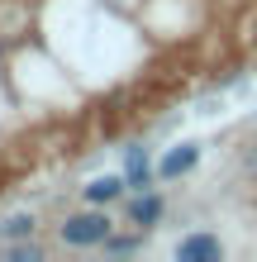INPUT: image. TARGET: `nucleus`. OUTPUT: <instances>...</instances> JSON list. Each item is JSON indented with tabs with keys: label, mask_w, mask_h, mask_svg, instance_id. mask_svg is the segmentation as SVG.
I'll list each match as a JSON object with an SVG mask.
<instances>
[{
	"label": "nucleus",
	"mask_w": 257,
	"mask_h": 262,
	"mask_svg": "<svg viewBox=\"0 0 257 262\" xmlns=\"http://www.w3.org/2000/svg\"><path fill=\"white\" fill-rule=\"evenodd\" d=\"M114 234V220H110V205H90L81 214H67L57 238L62 248H105V238Z\"/></svg>",
	"instance_id": "1"
},
{
	"label": "nucleus",
	"mask_w": 257,
	"mask_h": 262,
	"mask_svg": "<svg viewBox=\"0 0 257 262\" xmlns=\"http://www.w3.org/2000/svg\"><path fill=\"white\" fill-rule=\"evenodd\" d=\"M195 162H200V143H176L162 152L157 162V181H181L186 172H195Z\"/></svg>",
	"instance_id": "2"
},
{
	"label": "nucleus",
	"mask_w": 257,
	"mask_h": 262,
	"mask_svg": "<svg viewBox=\"0 0 257 262\" xmlns=\"http://www.w3.org/2000/svg\"><path fill=\"white\" fill-rule=\"evenodd\" d=\"M124 181H129V191H153V181H157V162L138 143L124 152Z\"/></svg>",
	"instance_id": "3"
},
{
	"label": "nucleus",
	"mask_w": 257,
	"mask_h": 262,
	"mask_svg": "<svg viewBox=\"0 0 257 262\" xmlns=\"http://www.w3.org/2000/svg\"><path fill=\"white\" fill-rule=\"evenodd\" d=\"M124 191H129L124 172H105V177H90L86 186H81L86 205H114V200H124Z\"/></svg>",
	"instance_id": "4"
},
{
	"label": "nucleus",
	"mask_w": 257,
	"mask_h": 262,
	"mask_svg": "<svg viewBox=\"0 0 257 262\" xmlns=\"http://www.w3.org/2000/svg\"><path fill=\"white\" fill-rule=\"evenodd\" d=\"M224 257V243L215 234H186L176 243V262H219Z\"/></svg>",
	"instance_id": "5"
},
{
	"label": "nucleus",
	"mask_w": 257,
	"mask_h": 262,
	"mask_svg": "<svg viewBox=\"0 0 257 262\" xmlns=\"http://www.w3.org/2000/svg\"><path fill=\"white\" fill-rule=\"evenodd\" d=\"M162 214H167V200H162L157 191H138V195L129 200V224L138 229V234H143V229H153Z\"/></svg>",
	"instance_id": "6"
},
{
	"label": "nucleus",
	"mask_w": 257,
	"mask_h": 262,
	"mask_svg": "<svg viewBox=\"0 0 257 262\" xmlns=\"http://www.w3.org/2000/svg\"><path fill=\"white\" fill-rule=\"evenodd\" d=\"M34 229H38V220L34 214H5V220H0V243H14V238H34Z\"/></svg>",
	"instance_id": "7"
},
{
	"label": "nucleus",
	"mask_w": 257,
	"mask_h": 262,
	"mask_svg": "<svg viewBox=\"0 0 257 262\" xmlns=\"http://www.w3.org/2000/svg\"><path fill=\"white\" fill-rule=\"evenodd\" d=\"M5 257H10V262H38L43 248H38L34 238H14V243H5Z\"/></svg>",
	"instance_id": "8"
},
{
	"label": "nucleus",
	"mask_w": 257,
	"mask_h": 262,
	"mask_svg": "<svg viewBox=\"0 0 257 262\" xmlns=\"http://www.w3.org/2000/svg\"><path fill=\"white\" fill-rule=\"evenodd\" d=\"M138 243H143V238H114V234H110V238H105V253H133Z\"/></svg>",
	"instance_id": "9"
}]
</instances>
